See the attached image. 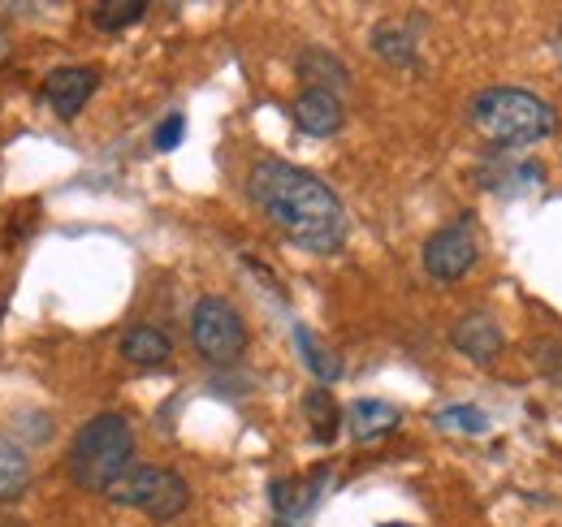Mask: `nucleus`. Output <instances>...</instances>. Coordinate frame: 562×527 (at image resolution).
I'll return each mask as SVG.
<instances>
[{
	"label": "nucleus",
	"mask_w": 562,
	"mask_h": 527,
	"mask_svg": "<svg viewBox=\"0 0 562 527\" xmlns=\"http://www.w3.org/2000/svg\"><path fill=\"white\" fill-rule=\"evenodd\" d=\"M247 195L294 247H303L312 256L342 251L347 212L316 173L294 169L290 160H260L247 178Z\"/></svg>",
	"instance_id": "f257e3e1"
},
{
	"label": "nucleus",
	"mask_w": 562,
	"mask_h": 527,
	"mask_svg": "<svg viewBox=\"0 0 562 527\" xmlns=\"http://www.w3.org/2000/svg\"><path fill=\"white\" fill-rule=\"evenodd\" d=\"M472 126L493 147H528L554 134L559 113L524 87H490L472 100Z\"/></svg>",
	"instance_id": "f03ea898"
},
{
	"label": "nucleus",
	"mask_w": 562,
	"mask_h": 527,
	"mask_svg": "<svg viewBox=\"0 0 562 527\" xmlns=\"http://www.w3.org/2000/svg\"><path fill=\"white\" fill-rule=\"evenodd\" d=\"M135 459V433L122 415H95L87 419L70 441V455H66V471L78 489H91V493H104L126 467Z\"/></svg>",
	"instance_id": "7ed1b4c3"
},
{
	"label": "nucleus",
	"mask_w": 562,
	"mask_h": 527,
	"mask_svg": "<svg viewBox=\"0 0 562 527\" xmlns=\"http://www.w3.org/2000/svg\"><path fill=\"white\" fill-rule=\"evenodd\" d=\"M104 497L113 506H135L156 524H169L191 506V489H187V480L178 471H169V467H135V462L104 489Z\"/></svg>",
	"instance_id": "20e7f679"
},
{
	"label": "nucleus",
	"mask_w": 562,
	"mask_h": 527,
	"mask_svg": "<svg viewBox=\"0 0 562 527\" xmlns=\"http://www.w3.org/2000/svg\"><path fill=\"white\" fill-rule=\"evenodd\" d=\"M191 341L209 363H234L247 350V325L229 299H200L191 312Z\"/></svg>",
	"instance_id": "39448f33"
},
{
	"label": "nucleus",
	"mask_w": 562,
	"mask_h": 527,
	"mask_svg": "<svg viewBox=\"0 0 562 527\" xmlns=\"http://www.w3.org/2000/svg\"><path fill=\"white\" fill-rule=\"evenodd\" d=\"M476 256H481V247H476L472 216H459L454 225H441L424 243V268H428L432 281H459V277H468Z\"/></svg>",
	"instance_id": "423d86ee"
},
{
	"label": "nucleus",
	"mask_w": 562,
	"mask_h": 527,
	"mask_svg": "<svg viewBox=\"0 0 562 527\" xmlns=\"http://www.w3.org/2000/svg\"><path fill=\"white\" fill-rule=\"evenodd\" d=\"M95 87H100V78H95V69H82V66H66V69H53L48 78H44V100L53 104V113L57 117H78L82 109H87V100L95 96Z\"/></svg>",
	"instance_id": "0eeeda50"
},
{
	"label": "nucleus",
	"mask_w": 562,
	"mask_h": 527,
	"mask_svg": "<svg viewBox=\"0 0 562 527\" xmlns=\"http://www.w3.org/2000/svg\"><path fill=\"white\" fill-rule=\"evenodd\" d=\"M450 341H454V350L468 355L472 363H493V359L502 355V346H506V333H502V325L493 321L490 312H468V316L450 329Z\"/></svg>",
	"instance_id": "6e6552de"
},
{
	"label": "nucleus",
	"mask_w": 562,
	"mask_h": 527,
	"mask_svg": "<svg viewBox=\"0 0 562 527\" xmlns=\"http://www.w3.org/2000/svg\"><path fill=\"white\" fill-rule=\"evenodd\" d=\"M290 117H294V126H299L303 134H312V138H329V134L342 131V100H338L334 91H316V87H307V91H299Z\"/></svg>",
	"instance_id": "1a4fd4ad"
},
{
	"label": "nucleus",
	"mask_w": 562,
	"mask_h": 527,
	"mask_svg": "<svg viewBox=\"0 0 562 527\" xmlns=\"http://www.w3.org/2000/svg\"><path fill=\"white\" fill-rule=\"evenodd\" d=\"M169 355H173V341L156 325H135L122 337V359H131L139 368H160V363H169Z\"/></svg>",
	"instance_id": "9d476101"
},
{
	"label": "nucleus",
	"mask_w": 562,
	"mask_h": 527,
	"mask_svg": "<svg viewBox=\"0 0 562 527\" xmlns=\"http://www.w3.org/2000/svg\"><path fill=\"white\" fill-rule=\"evenodd\" d=\"M398 424H403V415H398V406H390V402H376V397H359V402L351 406L355 441H376V437L394 433Z\"/></svg>",
	"instance_id": "9b49d317"
},
{
	"label": "nucleus",
	"mask_w": 562,
	"mask_h": 527,
	"mask_svg": "<svg viewBox=\"0 0 562 527\" xmlns=\"http://www.w3.org/2000/svg\"><path fill=\"white\" fill-rule=\"evenodd\" d=\"M372 53L390 66H412L416 61V35L403 22H381L372 31Z\"/></svg>",
	"instance_id": "f8f14e48"
},
{
	"label": "nucleus",
	"mask_w": 562,
	"mask_h": 527,
	"mask_svg": "<svg viewBox=\"0 0 562 527\" xmlns=\"http://www.w3.org/2000/svg\"><path fill=\"white\" fill-rule=\"evenodd\" d=\"M299 74H303V82L316 87V91H338V87L351 82V74L338 66V57H334V53H321V48H312V53L299 57Z\"/></svg>",
	"instance_id": "ddd939ff"
},
{
	"label": "nucleus",
	"mask_w": 562,
	"mask_h": 527,
	"mask_svg": "<svg viewBox=\"0 0 562 527\" xmlns=\"http://www.w3.org/2000/svg\"><path fill=\"white\" fill-rule=\"evenodd\" d=\"M303 415H307V424H312L316 441H334V437H338L342 411H338V402L329 397V390H325V385H321V390H312V394L303 397Z\"/></svg>",
	"instance_id": "4468645a"
},
{
	"label": "nucleus",
	"mask_w": 562,
	"mask_h": 527,
	"mask_svg": "<svg viewBox=\"0 0 562 527\" xmlns=\"http://www.w3.org/2000/svg\"><path fill=\"white\" fill-rule=\"evenodd\" d=\"M26 484H31V462H26V455L0 441V502H13Z\"/></svg>",
	"instance_id": "2eb2a0df"
},
{
	"label": "nucleus",
	"mask_w": 562,
	"mask_h": 527,
	"mask_svg": "<svg viewBox=\"0 0 562 527\" xmlns=\"http://www.w3.org/2000/svg\"><path fill=\"white\" fill-rule=\"evenodd\" d=\"M294 346H299V355L307 359V368H312V372L321 377V385H334V381L342 377V363H338V355L321 350V346H316V337L303 329V325L294 329Z\"/></svg>",
	"instance_id": "dca6fc26"
},
{
	"label": "nucleus",
	"mask_w": 562,
	"mask_h": 527,
	"mask_svg": "<svg viewBox=\"0 0 562 527\" xmlns=\"http://www.w3.org/2000/svg\"><path fill=\"white\" fill-rule=\"evenodd\" d=\"M143 13H147L143 0H104V4H91V22L100 31H126V26L139 22Z\"/></svg>",
	"instance_id": "f3484780"
},
{
	"label": "nucleus",
	"mask_w": 562,
	"mask_h": 527,
	"mask_svg": "<svg viewBox=\"0 0 562 527\" xmlns=\"http://www.w3.org/2000/svg\"><path fill=\"white\" fill-rule=\"evenodd\" d=\"M437 428H463V433H485L490 428V415L476 411V406H450V411H437L432 415Z\"/></svg>",
	"instance_id": "a211bd4d"
},
{
	"label": "nucleus",
	"mask_w": 562,
	"mask_h": 527,
	"mask_svg": "<svg viewBox=\"0 0 562 527\" xmlns=\"http://www.w3.org/2000/svg\"><path fill=\"white\" fill-rule=\"evenodd\" d=\"M182 134H187V122H182V113H169V117L156 126V147H160V152H173V147L182 143Z\"/></svg>",
	"instance_id": "6ab92c4d"
},
{
	"label": "nucleus",
	"mask_w": 562,
	"mask_h": 527,
	"mask_svg": "<svg viewBox=\"0 0 562 527\" xmlns=\"http://www.w3.org/2000/svg\"><path fill=\"white\" fill-rule=\"evenodd\" d=\"M4 61H9V40L0 35V66H4Z\"/></svg>",
	"instance_id": "aec40b11"
},
{
	"label": "nucleus",
	"mask_w": 562,
	"mask_h": 527,
	"mask_svg": "<svg viewBox=\"0 0 562 527\" xmlns=\"http://www.w3.org/2000/svg\"><path fill=\"white\" fill-rule=\"evenodd\" d=\"M554 48H559V57H562V26H559V35H554Z\"/></svg>",
	"instance_id": "412c9836"
},
{
	"label": "nucleus",
	"mask_w": 562,
	"mask_h": 527,
	"mask_svg": "<svg viewBox=\"0 0 562 527\" xmlns=\"http://www.w3.org/2000/svg\"><path fill=\"white\" fill-rule=\"evenodd\" d=\"M0 527H22L18 519H0Z\"/></svg>",
	"instance_id": "4be33fe9"
},
{
	"label": "nucleus",
	"mask_w": 562,
	"mask_h": 527,
	"mask_svg": "<svg viewBox=\"0 0 562 527\" xmlns=\"http://www.w3.org/2000/svg\"><path fill=\"white\" fill-rule=\"evenodd\" d=\"M381 527H412V524H381Z\"/></svg>",
	"instance_id": "5701e85b"
}]
</instances>
